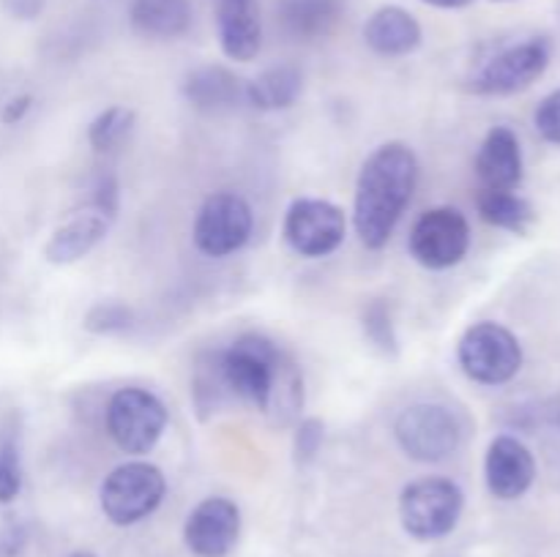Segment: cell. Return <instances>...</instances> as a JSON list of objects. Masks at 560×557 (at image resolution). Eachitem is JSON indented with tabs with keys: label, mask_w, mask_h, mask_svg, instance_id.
Here are the masks:
<instances>
[{
	"label": "cell",
	"mask_w": 560,
	"mask_h": 557,
	"mask_svg": "<svg viewBox=\"0 0 560 557\" xmlns=\"http://www.w3.org/2000/svg\"><path fill=\"white\" fill-rule=\"evenodd\" d=\"M219 369L233 402L252 404L288 424L304 404V377L290 355L260 333H244L230 347L219 349Z\"/></svg>",
	"instance_id": "obj_1"
},
{
	"label": "cell",
	"mask_w": 560,
	"mask_h": 557,
	"mask_svg": "<svg viewBox=\"0 0 560 557\" xmlns=\"http://www.w3.org/2000/svg\"><path fill=\"white\" fill-rule=\"evenodd\" d=\"M419 183V158L405 142L375 147L361 164L353 197V227L366 249H383L408 211Z\"/></svg>",
	"instance_id": "obj_2"
},
{
	"label": "cell",
	"mask_w": 560,
	"mask_h": 557,
	"mask_svg": "<svg viewBox=\"0 0 560 557\" xmlns=\"http://www.w3.org/2000/svg\"><path fill=\"white\" fill-rule=\"evenodd\" d=\"M167 495V481L164 473L151 462H124L104 478L98 489V502H102L104 517L118 528L142 522L162 506Z\"/></svg>",
	"instance_id": "obj_3"
},
{
	"label": "cell",
	"mask_w": 560,
	"mask_h": 557,
	"mask_svg": "<svg viewBox=\"0 0 560 557\" xmlns=\"http://www.w3.org/2000/svg\"><path fill=\"white\" fill-rule=\"evenodd\" d=\"M104 420H107V435L120 451L142 457L159 446L170 413L156 393L145 388H120L109 396Z\"/></svg>",
	"instance_id": "obj_4"
},
{
	"label": "cell",
	"mask_w": 560,
	"mask_h": 557,
	"mask_svg": "<svg viewBox=\"0 0 560 557\" xmlns=\"http://www.w3.org/2000/svg\"><path fill=\"white\" fill-rule=\"evenodd\" d=\"M465 375L481 386H506L523 369V344L501 322H476L457 344Z\"/></svg>",
	"instance_id": "obj_5"
},
{
	"label": "cell",
	"mask_w": 560,
	"mask_h": 557,
	"mask_svg": "<svg viewBox=\"0 0 560 557\" xmlns=\"http://www.w3.org/2000/svg\"><path fill=\"white\" fill-rule=\"evenodd\" d=\"M465 495L454 481L419 478L399 495V519L402 528L419 541H435L452 533L463 517Z\"/></svg>",
	"instance_id": "obj_6"
},
{
	"label": "cell",
	"mask_w": 560,
	"mask_h": 557,
	"mask_svg": "<svg viewBox=\"0 0 560 557\" xmlns=\"http://www.w3.org/2000/svg\"><path fill=\"white\" fill-rule=\"evenodd\" d=\"M550 58L552 44L545 36L509 44L476 69V74L470 76V91L481 96H514L545 74Z\"/></svg>",
	"instance_id": "obj_7"
},
{
	"label": "cell",
	"mask_w": 560,
	"mask_h": 557,
	"mask_svg": "<svg viewBox=\"0 0 560 557\" xmlns=\"http://www.w3.org/2000/svg\"><path fill=\"white\" fill-rule=\"evenodd\" d=\"M252 229H255V213L249 202L235 191H217L197 211L191 238L202 254L222 260L249 244Z\"/></svg>",
	"instance_id": "obj_8"
},
{
	"label": "cell",
	"mask_w": 560,
	"mask_h": 557,
	"mask_svg": "<svg viewBox=\"0 0 560 557\" xmlns=\"http://www.w3.org/2000/svg\"><path fill=\"white\" fill-rule=\"evenodd\" d=\"M394 437H397L405 457L421 464H438L457 451L463 431H459L452 410L432 402H419L397 415Z\"/></svg>",
	"instance_id": "obj_9"
},
{
	"label": "cell",
	"mask_w": 560,
	"mask_h": 557,
	"mask_svg": "<svg viewBox=\"0 0 560 557\" xmlns=\"http://www.w3.org/2000/svg\"><path fill=\"white\" fill-rule=\"evenodd\" d=\"M410 257L430 271H448L470 251V224L463 211L452 205L430 208L410 229Z\"/></svg>",
	"instance_id": "obj_10"
},
{
	"label": "cell",
	"mask_w": 560,
	"mask_h": 557,
	"mask_svg": "<svg viewBox=\"0 0 560 557\" xmlns=\"http://www.w3.org/2000/svg\"><path fill=\"white\" fill-rule=\"evenodd\" d=\"M282 235L299 257H328L345 244L348 218L339 205L317 197H301L284 213Z\"/></svg>",
	"instance_id": "obj_11"
},
{
	"label": "cell",
	"mask_w": 560,
	"mask_h": 557,
	"mask_svg": "<svg viewBox=\"0 0 560 557\" xmlns=\"http://www.w3.org/2000/svg\"><path fill=\"white\" fill-rule=\"evenodd\" d=\"M241 535V508L228 497H206L197 502L184 524L186 546L197 557H228Z\"/></svg>",
	"instance_id": "obj_12"
},
{
	"label": "cell",
	"mask_w": 560,
	"mask_h": 557,
	"mask_svg": "<svg viewBox=\"0 0 560 557\" xmlns=\"http://www.w3.org/2000/svg\"><path fill=\"white\" fill-rule=\"evenodd\" d=\"M485 481L498 500H520L536 481V457L520 437L498 435L487 448Z\"/></svg>",
	"instance_id": "obj_13"
},
{
	"label": "cell",
	"mask_w": 560,
	"mask_h": 557,
	"mask_svg": "<svg viewBox=\"0 0 560 557\" xmlns=\"http://www.w3.org/2000/svg\"><path fill=\"white\" fill-rule=\"evenodd\" d=\"M523 145L514 129L495 126L487 131L476 153V175L481 189H517L523 183Z\"/></svg>",
	"instance_id": "obj_14"
},
{
	"label": "cell",
	"mask_w": 560,
	"mask_h": 557,
	"mask_svg": "<svg viewBox=\"0 0 560 557\" xmlns=\"http://www.w3.org/2000/svg\"><path fill=\"white\" fill-rule=\"evenodd\" d=\"M348 14V0H277V22L293 42H320Z\"/></svg>",
	"instance_id": "obj_15"
},
{
	"label": "cell",
	"mask_w": 560,
	"mask_h": 557,
	"mask_svg": "<svg viewBox=\"0 0 560 557\" xmlns=\"http://www.w3.org/2000/svg\"><path fill=\"white\" fill-rule=\"evenodd\" d=\"M109 224H113V218H109L107 213L96 211V208L74 213V216L66 218V222L49 235L47 246H44V257H47V262H52V265H71V262L91 254V251L107 238Z\"/></svg>",
	"instance_id": "obj_16"
},
{
	"label": "cell",
	"mask_w": 560,
	"mask_h": 557,
	"mask_svg": "<svg viewBox=\"0 0 560 557\" xmlns=\"http://www.w3.org/2000/svg\"><path fill=\"white\" fill-rule=\"evenodd\" d=\"M217 31L222 52L230 60L238 63L255 60L262 47V27L255 0H219Z\"/></svg>",
	"instance_id": "obj_17"
},
{
	"label": "cell",
	"mask_w": 560,
	"mask_h": 557,
	"mask_svg": "<svg viewBox=\"0 0 560 557\" xmlns=\"http://www.w3.org/2000/svg\"><path fill=\"white\" fill-rule=\"evenodd\" d=\"M421 38L424 33H421L419 20L399 5H383L364 25L366 47L383 58H402V55L416 52L421 47Z\"/></svg>",
	"instance_id": "obj_18"
},
{
	"label": "cell",
	"mask_w": 560,
	"mask_h": 557,
	"mask_svg": "<svg viewBox=\"0 0 560 557\" xmlns=\"http://www.w3.org/2000/svg\"><path fill=\"white\" fill-rule=\"evenodd\" d=\"M184 96L200 112L219 115L238 107L241 98H246V85L224 66L208 63L189 71L184 82Z\"/></svg>",
	"instance_id": "obj_19"
},
{
	"label": "cell",
	"mask_w": 560,
	"mask_h": 557,
	"mask_svg": "<svg viewBox=\"0 0 560 557\" xmlns=\"http://www.w3.org/2000/svg\"><path fill=\"white\" fill-rule=\"evenodd\" d=\"M135 33L156 42H173L191 25L189 0H135L129 11Z\"/></svg>",
	"instance_id": "obj_20"
},
{
	"label": "cell",
	"mask_w": 560,
	"mask_h": 557,
	"mask_svg": "<svg viewBox=\"0 0 560 557\" xmlns=\"http://www.w3.org/2000/svg\"><path fill=\"white\" fill-rule=\"evenodd\" d=\"M304 91V76L295 66L279 63L246 82V102L260 112H282L299 102Z\"/></svg>",
	"instance_id": "obj_21"
},
{
	"label": "cell",
	"mask_w": 560,
	"mask_h": 557,
	"mask_svg": "<svg viewBox=\"0 0 560 557\" xmlns=\"http://www.w3.org/2000/svg\"><path fill=\"white\" fill-rule=\"evenodd\" d=\"M476 208L487 224L514 235H525L536 222L534 205L517 189H479Z\"/></svg>",
	"instance_id": "obj_22"
},
{
	"label": "cell",
	"mask_w": 560,
	"mask_h": 557,
	"mask_svg": "<svg viewBox=\"0 0 560 557\" xmlns=\"http://www.w3.org/2000/svg\"><path fill=\"white\" fill-rule=\"evenodd\" d=\"M191 399L200 413V418H211L213 413L233 402L228 386H224L222 369H219V349L197 355L195 377H191Z\"/></svg>",
	"instance_id": "obj_23"
},
{
	"label": "cell",
	"mask_w": 560,
	"mask_h": 557,
	"mask_svg": "<svg viewBox=\"0 0 560 557\" xmlns=\"http://www.w3.org/2000/svg\"><path fill=\"white\" fill-rule=\"evenodd\" d=\"M135 109L129 107H107L104 112H98L96 118L88 126V142H91L93 151L107 153L113 147H118L126 137L135 129Z\"/></svg>",
	"instance_id": "obj_24"
},
{
	"label": "cell",
	"mask_w": 560,
	"mask_h": 557,
	"mask_svg": "<svg viewBox=\"0 0 560 557\" xmlns=\"http://www.w3.org/2000/svg\"><path fill=\"white\" fill-rule=\"evenodd\" d=\"M22 491V453L16 426L0 429V502H14Z\"/></svg>",
	"instance_id": "obj_25"
},
{
	"label": "cell",
	"mask_w": 560,
	"mask_h": 557,
	"mask_svg": "<svg viewBox=\"0 0 560 557\" xmlns=\"http://www.w3.org/2000/svg\"><path fill=\"white\" fill-rule=\"evenodd\" d=\"M364 336L377 353L383 355H397L399 353V336H397V325H394L392 317V306L386 300H372L370 306L364 309Z\"/></svg>",
	"instance_id": "obj_26"
},
{
	"label": "cell",
	"mask_w": 560,
	"mask_h": 557,
	"mask_svg": "<svg viewBox=\"0 0 560 557\" xmlns=\"http://www.w3.org/2000/svg\"><path fill=\"white\" fill-rule=\"evenodd\" d=\"M82 325L98 336H113V333H126L135 325V309L120 300H98L88 309Z\"/></svg>",
	"instance_id": "obj_27"
},
{
	"label": "cell",
	"mask_w": 560,
	"mask_h": 557,
	"mask_svg": "<svg viewBox=\"0 0 560 557\" xmlns=\"http://www.w3.org/2000/svg\"><path fill=\"white\" fill-rule=\"evenodd\" d=\"M323 440H326V426H323L320 418H304L299 426H295L293 437V453L299 464L315 462L317 453H320Z\"/></svg>",
	"instance_id": "obj_28"
},
{
	"label": "cell",
	"mask_w": 560,
	"mask_h": 557,
	"mask_svg": "<svg viewBox=\"0 0 560 557\" xmlns=\"http://www.w3.org/2000/svg\"><path fill=\"white\" fill-rule=\"evenodd\" d=\"M534 126L541 134V140L560 145V87L552 91L550 96L541 98V104L536 107L534 115Z\"/></svg>",
	"instance_id": "obj_29"
},
{
	"label": "cell",
	"mask_w": 560,
	"mask_h": 557,
	"mask_svg": "<svg viewBox=\"0 0 560 557\" xmlns=\"http://www.w3.org/2000/svg\"><path fill=\"white\" fill-rule=\"evenodd\" d=\"M31 107H33L31 93H20V96H11L9 102L3 104V109H0V120H3L5 126L20 123V120L25 118L27 112H31Z\"/></svg>",
	"instance_id": "obj_30"
},
{
	"label": "cell",
	"mask_w": 560,
	"mask_h": 557,
	"mask_svg": "<svg viewBox=\"0 0 560 557\" xmlns=\"http://www.w3.org/2000/svg\"><path fill=\"white\" fill-rule=\"evenodd\" d=\"M0 5L14 20H36L44 11V0H0Z\"/></svg>",
	"instance_id": "obj_31"
},
{
	"label": "cell",
	"mask_w": 560,
	"mask_h": 557,
	"mask_svg": "<svg viewBox=\"0 0 560 557\" xmlns=\"http://www.w3.org/2000/svg\"><path fill=\"white\" fill-rule=\"evenodd\" d=\"M421 3L435 5V9H465V5H470L474 0H421Z\"/></svg>",
	"instance_id": "obj_32"
},
{
	"label": "cell",
	"mask_w": 560,
	"mask_h": 557,
	"mask_svg": "<svg viewBox=\"0 0 560 557\" xmlns=\"http://www.w3.org/2000/svg\"><path fill=\"white\" fill-rule=\"evenodd\" d=\"M71 557H96V555H93V552H74Z\"/></svg>",
	"instance_id": "obj_33"
},
{
	"label": "cell",
	"mask_w": 560,
	"mask_h": 557,
	"mask_svg": "<svg viewBox=\"0 0 560 557\" xmlns=\"http://www.w3.org/2000/svg\"><path fill=\"white\" fill-rule=\"evenodd\" d=\"M492 3H512V0H492Z\"/></svg>",
	"instance_id": "obj_34"
}]
</instances>
